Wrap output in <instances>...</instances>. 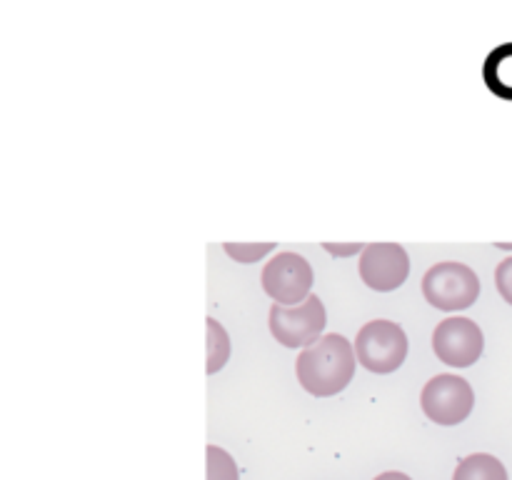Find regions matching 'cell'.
Returning a JSON list of instances; mask_svg holds the SVG:
<instances>
[{"label": "cell", "instance_id": "cell-12", "mask_svg": "<svg viewBox=\"0 0 512 480\" xmlns=\"http://www.w3.org/2000/svg\"><path fill=\"white\" fill-rule=\"evenodd\" d=\"M225 253L230 255L238 263H258L260 258H265L268 253H273V243H225Z\"/></svg>", "mask_w": 512, "mask_h": 480}, {"label": "cell", "instance_id": "cell-11", "mask_svg": "<svg viewBox=\"0 0 512 480\" xmlns=\"http://www.w3.org/2000/svg\"><path fill=\"white\" fill-rule=\"evenodd\" d=\"M205 455H208V480H240L238 465L228 450L208 445Z\"/></svg>", "mask_w": 512, "mask_h": 480}, {"label": "cell", "instance_id": "cell-15", "mask_svg": "<svg viewBox=\"0 0 512 480\" xmlns=\"http://www.w3.org/2000/svg\"><path fill=\"white\" fill-rule=\"evenodd\" d=\"M375 480H413V478L405 473H398V470H388V473H380Z\"/></svg>", "mask_w": 512, "mask_h": 480}, {"label": "cell", "instance_id": "cell-2", "mask_svg": "<svg viewBox=\"0 0 512 480\" xmlns=\"http://www.w3.org/2000/svg\"><path fill=\"white\" fill-rule=\"evenodd\" d=\"M355 358L365 370L378 375L395 373L408 358V335L393 320H370L358 330Z\"/></svg>", "mask_w": 512, "mask_h": 480}, {"label": "cell", "instance_id": "cell-5", "mask_svg": "<svg viewBox=\"0 0 512 480\" xmlns=\"http://www.w3.org/2000/svg\"><path fill=\"white\" fill-rule=\"evenodd\" d=\"M420 408L433 423L460 425L475 408L473 385L453 373L435 375L420 393Z\"/></svg>", "mask_w": 512, "mask_h": 480}, {"label": "cell", "instance_id": "cell-7", "mask_svg": "<svg viewBox=\"0 0 512 480\" xmlns=\"http://www.w3.org/2000/svg\"><path fill=\"white\" fill-rule=\"evenodd\" d=\"M485 348L483 330L470 318L440 320L433 333V350L438 360L450 368H470L480 360Z\"/></svg>", "mask_w": 512, "mask_h": 480}, {"label": "cell", "instance_id": "cell-10", "mask_svg": "<svg viewBox=\"0 0 512 480\" xmlns=\"http://www.w3.org/2000/svg\"><path fill=\"white\" fill-rule=\"evenodd\" d=\"M208 325V375H215L218 370H223V365L228 363L230 358V338L225 333L223 325L215 318L205 320Z\"/></svg>", "mask_w": 512, "mask_h": 480}, {"label": "cell", "instance_id": "cell-8", "mask_svg": "<svg viewBox=\"0 0 512 480\" xmlns=\"http://www.w3.org/2000/svg\"><path fill=\"white\" fill-rule=\"evenodd\" d=\"M360 278L378 293H393L408 280L410 258L398 243H370L360 253Z\"/></svg>", "mask_w": 512, "mask_h": 480}, {"label": "cell", "instance_id": "cell-3", "mask_svg": "<svg viewBox=\"0 0 512 480\" xmlns=\"http://www.w3.org/2000/svg\"><path fill=\"white\" fill-rule=\"evenodd\" d=\"M423 295L433 308L455 313L470 308L478 300L480 278L468 265L445 260L423 275Z\"/></svg>", "mask_w": 512, "mask_h": 480}, {"label": "cell", "instance_id": "cell-9", "mask_svg": "<svg viewBox=\"0 0 512 480\" xmlns=\"http://www.w3.org/2000/svg\"><path fill=\"white\" fill-rule=\"evenodd\" d=\"M453 480H508L503 460L490 453H473L463 458L455 468Z\"/></svg>", "mask_w": 512, "mask_h": 480}, {"label": "cell", "instance_id": "cell-1", "mask_svg": "<svg viewBox=\"0 0 512 480\" xmlns=\"http://www.w3.org/2000/svg\"><path fill=\"white\" fill-rule=\"evenodd\" d=\"M355 365L358 358L353 343L345 335L330 333L303 348L295 360V375L310 395L333 398L348 388L355 375Z\"/></svg>", "mask_w": 512, "mask_h": 480}, {"label": "cell", "instance_id": "cell-6", "mask_svg": "<svg viewBox=\"0 0 512 480\" xmlns=\"http://www.w3.org/2000/svg\"><path fill=\"white\" fill-rule=\"evenodd\" d=\"M313 265L298 253H278L263 268L260 283L278 305H300L310 298L313 288Z\"/></svg>", "mask_w": 512, "mask_h": 480}, {"label": "cell", "instance_id": "cell-14", "mask_svg": "<svg viewBox=\"0 0 512 480\" xmlns=\"http://www.w3.org/2000/svg\"><path fill=\"white\" fill-rule=\"evenodd\" d=\"M325 250H328L330 255H338V258H348V255H358L363 253L365 245L363 243H345V245H333V243H325L323 245Z\"/></svg>", "mask_w": 512, "mask_h": 480}, {"label": "cell", "instance_id": "cell-4", "mask_svg": "<svg viewBox=\"0 0 512 480\" xmlns=\"http://www.w3.org/2000/svg\"><path fill=\"white\" fill-rule=\"evenodd\" d=\"M270 333L285 348H308L315 340L323 338L325 323V305L318 295H310L300 305H270Z\"/></svg>", "mask_w": 512, "mask_h": 480}, {"label": "cell", "instance_id": "cell-13", "mask_svg": "<svg viewBox=\"0 0 512 480\" xmlns=\"http://www.w3.org/2000/svg\"><path fill=\"white\" fill-rule=\"evenodd\" d=\"M495 285H498V293L503 295L505 303L512 305V258H505L498 265V270H495Z\"/></svg>", "mask_w": 512, "mask_h": 480}]
</instances>
